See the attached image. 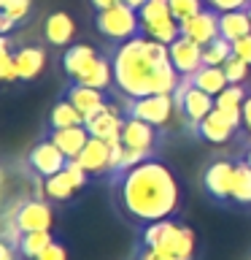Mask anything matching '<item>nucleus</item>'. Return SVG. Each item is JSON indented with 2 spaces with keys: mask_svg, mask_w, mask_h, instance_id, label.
I'll return each instance as SVG.
<instances>
[{
  "mask_svg": "<svg viewBox=\"0 0 251 260\" xmlns=\"http://www.w3.org/2000/svg\"><path fill=\"white\" fill-rule=\"evenodd\" d=\"M121 144L130 146V149H143V152H159V127L149 125L143 119L135 117H124V125H121Z\"/></svg>",
  "mask_w": 251,
  "mask_h": 260,
  "instance_id": "9b49d317",
  "label": "nucleus"
},
{
  "mask_svg": "<svg viewBox=\"0 0 251 260\" xmlns=\"http://www.w3.org/2000/svg\"><path fill=\"white\" fill-rule=\"evenodd\" d=\"M181 36L192 38L194 44H200V46L211 44L214 38H219V11H214V8H202L197 16L181 22Z\"/></svg>",
  "mask_w": 251,
  "mask_h": 260,
  "instance_id": "4468645a",
  "label": "nucleus"
},
{
  "mask_svg": "<svg viewBox=\"0 0 251 260\" xmlns=\"http://www.w3.org/2000/svg\"><path fill=\"white\" fill-rule=\"evenodd\" d=\"M54 222V211L44 198H27L19 201L16 206V225H19L22 233L30 231H49Z\"/></svg>",
  "mask_w": 251,
  "mask_h": 260,
  "instance_id": "f8f14e48",
  "label": "nucleus"
},
{
  "mask_svg": "<svg viewBox=\"0 0 251 260\" xmlns=\"http://www.w3.org/2000/svg\"><path fill=\"white\" fill-rule=\"evenodd\" d=\"M138 260H186V257H178V255H170V252H159V249H149L143 247Z\"/></svg>",
  "mask_w": 251,
  "mask_h": 260,
  "instance_id": "4c0bfd02",
  "label": "nucleus"
},
{
  "mask_svg": "<svg viewBox=\"0 0 251 260\" xmlns=\"http://www.w3.org/2000/svg\"><path fill=\"white\" fill-rule=\"evenodd\" d=\"M173 101H176V111L184 117L189 130H194L211 111L216 109V98L202 92V89H197V87H192L189 76H184L181 81H178V87L173 92Z\"/></svg>",
  "mask_w": 251,
  "mask_h": 260,
  "instance_id": "39448f33",
  "label": "nucleus"
},
{
  "mask_svg": "<svg viewBox=\"0 0 251 260\" xmlns=\"http://www.w3.org/2000/svg\"><path fill=\"white\" fill-rule=\"evenodd\" d=\"M170 52V62H173V68L178 71V76H192L194 71L202 68V46L194 44L192 38L186 36H178L173 44L168 46Z\"/></svg>",
  "mask_w": 251,
  "mask_h": 260,
  "instance_id": "ddd939ff",
  "label": "nucleus"
},
{
  "mask_svg": "<svg viewBox=\"0 0 251 260\" xmlns=\"http://www.w3.org/2000/svg\"><path fill=\"white\" fill-rule=\"evenodd\" d=\"M35 260H68V249H65L60 241H52Z\"/></svg>",
  "mask_w": 251,
  "mask_h": 260,
  "instance_id": "c9c22d12",
  "label": "nucleus"
},
{
  "mask_svg": "<svg viewBox=\"0 0 251 260\" xmlns=\"http://www.w3.org/2000/svg\"><path fill=\"white\" fill-rule=\"evenodd\" d=\"M248 146H251V144H248Z\"/></svg>",
  "mask_w": 251,
  "mask_h": 260,
  "instance_id": "8fccbe9b",
  "label": "nucleus"
},
{
  "mask_svg": "<svg viewBox=\"0 0 251 260\" xmlns=\"http://www.w3.org/2000/svg\"><path fill=\"white\" fill-rule=\"evenodd\" d=\"M119 214L143 231L146 225L170 219L181 206V187L176 174L157 154L138 166L108 176Z\"/></svg>",
  "mask_w": 251,
  "mask_h": 260,
  "instance_id": "f257e3e1",
  "label": "nucleus"
},
{
  "mask_svg": "<svg viewBox=\"0 0 251 260\" xmlns=\"http://www.w3.org/2000/svg\"><path fill=\"white\" fill-rule=\"evenodd\" d=\"M6 3H8V0H0V11H3V6H6Z\"/></svg>",
  "mask_w": 251,
  "mask_h": 260,
  "instance_id": "de8ad7c7",
  "label": "nucleus"
},
{
  "mask_svg": "<svg viewBox=\"0 0 251 260\" xmlns=\"http://www.w3.org/2000/svg\"><path fill=\"white\" fill-rule=\"evenodd\" d=\"M124 3H127V6H133V8H135V11H138V8H141V6L146 3V0H124Z\"/></svg>",
  "mask_w": 251,
  "mask_h": 260,
  "instance_id": "37998d69",
  "label": "nucleus"
},
{
  "mask_svg": "<svg viewBox=\"0 0 251 260\" xmlns=\"http://www.w3.org/2000/svg\"><path fill=\"white\" fill-rule=\"evenodd\" d=\"M87 179H89L87 171L81 168L76 160H68V166H65L60 174L44 179V198H49V201H68L73 192L87 184Z\"/></svg>",
  "mask_w": 251,
  "mask_h": 260,
  "instance_id": "0eeeda50",
  "label": "nucleus"
},
{
  "mask_svg": "<svg viewBox=\"0 0 251 260\" xmlns=\"http://www.w3.org/2000/svg\"><path fill=\"white\" fill-rule=\"evenodd\" d=\"M16 255H19V252H16L14 244H8V241L0 239V260H16Z\"/></svg>",
  "mask_w": 251,
  "mask_h": 260,
  "instance_id": "ea45409f",
  "label": "nucleus"
},
{
  "mask_svg": "<svg viewBox=\"0 0 251 260\" xmlns=\"http://www.w3.org/2000/svg\"><path fill=\"white\" fill-rule=\"evenodd\" d=\"M243 133L251 136V92L246 95V101H243Z\"/></svg>",
  "mask_w": 251,
  "mask_h": 260,
  "instance_id": "58836bf2",
  "label": "nucleus"
},
{
  "mask_svg": "<svg viewBox=\"0 0 251 260\" xmlns=\"http://www.w3.org/2000/svg\"><path fill=\"white\" fill-rule=\"evenodd\" d=\"M73 36H76V22H73L70 14L65 11H54L46 16L44 22V38L49 41L52 46H68Z\"/></svg>",
  "mask_w": 251,
  "mask_h": 260,
  "instance_id": "f3484780",
  "label": "nucleus"
},
{
  "mask_svg": "<svg viewBox=\"0 0 251 260\" xmlns=\"http://www.w3.org/2000/svg\"><path fill=\"white\" fill-rule=\"evenodd\" d=\"M230 57H232V41L222 36L202 46V65H224Z\"/></svg>",
  "mask_w": 251,
  "mask_h": 260,
  "instance_id": "c85d7f7f",
  "label": "nucleus"
},
{
  "mask_svg": "<svg viewBox=\"0 0 251 260\" xmlns=\"http://www.w3.org/2000/svg\"><path fill=\"white\" fill-rule=\"evenodd\" d=\"M78 84H87V87H95V89H108L113 84V62L105 60V57H97V60L87 68V73H81L76 79Z\"/></svg>",
  "mask_w": 251,
  "mask_h": 260,
  "instance_id": "393cba45",
  "label": "nucleus"
},
{
  "mask_svg": "<svg viewBox=\"0 0 251 260\" xmlns=\"http://www.w3.org/2000/svg\"><path fill=\"white\" fill-rule=\"evenodd\" d=\"M111 62L113 84L124 98L173 95L181 81L178 71L170 62L168 46L149 36H135L119 44Z\"/></svg>",
  "mask_w": 251,
  "mask_h": 260,
  "instance_id": "f03ea898",
  "label": "nucleus"
},
{
  "mask_svg": "<svg viewBox=\"0 0 251 260\" xmlns=\"http://www.w3.org/2000/svg\"><path fill=\"white\" fill-rule=\"evenodd\" d=\"M97 11H105V8H113V6H119V3H124V0H89Z\"/></svg>",
  "mask_w": 251,
  "mask_h": 260,
  "instance_id": "a19ab883",
  "label": "nucleus"
},
{
  "mask_svg": "<svg viewBox=\"0 0 251 260\" xmlns=\"http://www.w3.org/2000/svg\"><path fill=\"white\" fill-rule=\"evenodd\" d=\"M49 138L60 146V152L68 160H76L92 136H89V130L84 125H73V127H62V130H52V136H49Z\"/></svg>",
  "mask_w": 251,
  "mask_h": 260,
  "instance_id": "6ab92c4d",
  "label": "nucleus"
},
{
  "mask_svg": "<svg viewBox=\"0 0 251 260\" xmlns=\"http://www.w3.org/2000/svg\"><path fill=\"white\" fill-rule=\"evenodd\" d=\"M246 89L240 84H230L224 92L216 95V111L224 114V119L230 122L235 130L243 127V101H246Z\"/></svg>",
  "mask_w": 251,
  "mask_h": 260,
  "instance_id": "dca6fc26",
  "label": "nucleus"
},
{
  "mask_svg": "<svg viewBox=\"0 0 251 260\" xmlns=\"http://www.w3.org/2000/svg\"><path fill=\"white\" fill-rule=\"evenodd\" d=\"M235 133H238V130H235L230 122L224 119V114L216 111V109L194 127V136L202 138V141H211V144H227Z\"/></svg>",
  "mask_w": 251,
  "mask_h": 260,
  "instance_id": "a211bd4d",
  "label": "nucleus"
},
{
  "mask_svg": "<svg viewBox=\"0 0 251 260\" xmlns=\"http://www.w3.org/2000/svg\"><path fill=\"white\" fill-rule=\"evenodd\" d=\"M73 125H84V117H81V111L70 101L60 98V101L52 106V111H49V127L62 130V127H73Z\"/></svg>",
  "mask_w": 251,
  "mask_h": 260,
  "instance_id": "bb28decb",
  "label": "nucleus"
},
{
  "mask_svg": "<svg viewBox=\"0 0 251 260\" xmlns=\"http://www.w3.org/2000/svg\"><path fill=\"white\" fill-rule=\"evenodd\" d=\"M27 11H30V0H8L0 14H3L6 19H11L14 24H19L24 16H27Z\"/></svg>",
  "mask_w": 251,
  "mask_h": 260,
  "instance_id": "473e14b6",
  "label": "nucleus"
},
{
  "mask_svg": "<svg viewBox=\"0 0 251 260\" xmlns=\"http://www.w3.org/2000/svg\"><path fill=\"white\" fill-rule=\"evenodd\" d=\"M168 3H170V14L176 16V22H186L202 11V0H168Z\"/></svg>",
  "mask_w": 251,
  "mask_h": 260,
  "instance_id": "2f4dec72",
  "label": "nucleus"
},
{
  "mask_svg": "<svg viewBox=\"0 0 251 260\" xmlns=\"http://www.w3.org/2000/svg\"><path fill=\"white\" fill-rule=\"evenodd\" d=\"M124 117L143 119L154 127H165L176 111L173 95H149V98H124L119 109Z\"/></svg>",
  "mask_w": 251,
  "mask_h": 260,
  "instance_id": "423d86ee",
  "label": "nucleus"
},
{
  "mask_svg": "<svg viewBox=\"0 0 251 260\" xmlns=\"http://www.w3.org/2000/svg\"><path fill=\"white\" fill-rule=\"evenodd\" d=\"M232 179H235V160H214L202 174V187L214 201L232 203Z\"/></svg>",
  "mask_w": 251,
  "mask_h": 260,
  "instance_id": "6e6552de",
  "label": "nucleus"
},
{
  "mask_svg": "<svg viewBox=\"0 0 251 260\" xmlns=\"http://www.w3.org/2000/svg\"><path fill=\"white\" fill-rule=\"evenodd\" d=\"M205 3L214 8V11L224 14V11H238V8H246L251 0H205Z\"/></svg>",
  "mask_w": 251,
  "mask_h": 260,
  "instance_id": "f704fd0d",
  "label": "nucleus"
},
{
  "mask_svg": "<svg viewBox=\"0 0 251 260\" xmlns=\"http://www.w3.org/2000/svg\"><path fill=\"white\" fill-rule=\"evenodd\" d=\"M97 54L92 46H87V44H73L65 49V54H62V68L65 73L70 76V81H76L81 73H87V68L97 60Z\"/></svg>",
  "mask_w": 251,
  "mask_h": 260,
  "instance_id": "4be33fe9",
  "label": "nucleus"
},
{
  "mask_svg": "<svg viewBox=\"0 0 251 260\" xmlns=\"http://www.w3.org/2000/svg\"><path fill=\"white\" fill-rule=\"evenodd\" d=\"M222 68H224V76H227L230 84H243V81L248 79V68H251V65L246 60H240V57L232 52V57L222 65Z\"/></svg>",
  "mask_w": 251,
  "mask_h": 260,
  "instance_id": "7c9ffc66",
  "label": "nucleus"
},
{
  "mask_svg": "<svg viewBox=\"0 0 251 260\" xmlns=\"http://www.w3.org/2000/svg\"><path fill=\"white\" fill-rule=\"evenodd\" d=\"M246 14H248V19H251V3L246 6Z\"/></svg>",
  "mask_w": 251,
  "mask_h": 260,
  "instance_id": "49530a36",
  "label": "nucleus"
},
{
  "mask_svg": "<svg viewBox=\"0 0 251 260\" xmlns=\"http://www.w3.org/2000/svg\"><path fill=\"white\" fill-rule=\"evenodd\" d=\"M246 160H248V166H251V146L246 149Z\"/></svg>",
  "mask_w": 251,
  "mask_h": 260,
  "instance_id": "a18cd8bd",
  "label": "nucleus"
},
{
  "mask_svg": "<svg viewBox=\"0 0 251 260\" xmlns=\"http://www.w3.org/2000/svg\"><path fill=\"white\" fill-rule=\"evenodd\" d=\"M65 101H70L76 109L81 111V117H87V114H92L97 106L108 103L103 95V89H95V87H87V84H78V81H70L68 89L62 92Z\"/></svg>",
  "mask_w": 251,
  "mask_h": 260,
  "instance_id": "aec40b11",
  "label": "nucleus"
},
{
  "mask_svg": "<svg viewBox=\"0 0 251 260\" xmlns=\"http://www.w3.org/2000/svg\"><path fill=\"white\" fill-rule=\"evenodd\" d=\"M27 162H30V168L35 171V176L49 179V176L60 174V171L68 166V157L60 152V146H57L52 138H44V141H38V144L30 149Z\"/></svg>",
  "mask_w": 251,
  "mask_h": 260,
  "instance_id": "9d476101",
  "label": "nucleus"
},
{
  "mask_svg": "<svg viewBox=\"0 0 251 260\" xmlns=\"http://www.w3.org/2000/svg\"><path fill=\"white\" fill-rule=\"evenodd\" d=\"M0 81H16V60H14V52L0 57Z\"/></svg>",
  "mask_w": 251,
  "mask_h": 260,
  "instance_id": "72a5a7b5",
  "label": "nucleus"
},
{
  "mask_svg": "<svg viewBox=\"0 0 251 260\" xmlns=\"http://www.w3.org/2000/svg\"><path fill=\"white\" fill-rule=\"evenodd\" d=\"M232 203H235V206H251V166H248L246 157L235 160Z\"/></svg>",
  "mask_w": 251,
  "mask_h": 260,
  "instance_id": "a878e982",
  "label": "nucleus"
},
{
  "mask_svg": "<svg viewBox=\"0 0 251 260\" xmlns=\"http://www.w3.org/2000/svg\"><path fill=\"white\" fill-rule=\"evenodd\" d=\"M251 32V19L246 14V8H238V11H224L219 14V36L227 38V41H238L243 36Z\"/></svg>",
  "mask_w": 251,
  "mask_h": 260,
  "instance_id": "b1692460",
  "label": "nucleus"
},
{
  "mask_svg": "<svg viewBox=\"0 0 251 260\" xmlns=\"http://www.w3.org/2000/svg\"><path fill=\"white\" fill-rule=\"evenodd\" d=\"M76 162L87 171L89 176H108V166H111V144L103 138H89L87 146L81 149Z\"/></svg>",
  "mask_w": 251,
  "mask_h": 260,
  "instance_id": "2eb2a0df",
  "label": "nucleus"
},
{
  "mask_svg": "<svg viewBox=\"0 0 251 260\" xmlns=\"http://www.w3.org/2000/svg\"><path fill=\"white\" fill-rule=\"evenodd\" d=\"M3 54H11V38L8 36H0V57Z\"/></svg>",
  "mask_w": 251,
  "mask_h": 260,
  "instance_id": "79ce46f5",
  "label": "nucleus"
},
{
  "mask_svg": "<svg viewBox=\"0 0 251 260\" xmlns=\"http://www.w3.org/2000/svg\"><path fill=\"white\" fill-rule=\"evenodd\" d=\"M0 22H3V16H0Z\"/></svg>",
  "mask_w": 251,
  "mask_h": 260,
  "instance_id": "09e8293b",
  "label": "nucleus"
},
{
  "mask_svg": "<svg viewBox=\"0 0 251 260\" xmlns=\"http://www.w3.org/2000/svg\"><path fill=\"white\" fill-rule=\"evenodd\" d=\"M3 182H6V176H3V171H0V198H3Z\"/></svg>",
  "mask_w": 251,
  "mask_h": 260,
  "instance_id": "c03bdc74",
  "label": "nucleus"
},
{
  "mask_svg": "<svg viewBox=\"0 0 251 260\" xmlns=\"http://www.w3.org/2000/svg\"><path fill=\"white\" fill-rule=\"evenodd\" d=\"M14 60H16V79L32 81L40 71H44L46 52L40 46H22L19 52H14Z\"/></svg>",
  "mask_w": 251,
  "mask_h": 260,
  "instance_id": "412c9836",
  "label": "nucleus"
},
{
  "mask_svg": "<svg viewBox=\"0 0 251 260\" xmlns=\"http://www.w3.org/2000/svg\"><path fill=\"white\" fill-rule=\"evenodd\" d=\"M52 233L49 231H30V233H22V239H19V255L24 260H35L40 252H44L49 244H52Z\"/></svg>",
  "mask_w": 251,
  "mask_h": 260,
  "instance_id": "cd10ccee",
  "label": "nucleus"
},
{
  "mask_svg": "<svg viewBox=\"0 0 251 260\" xmlns=\"http://www.w3.org/2000/svg\"><path fill=\"white\" fill-rule=\"evenodd\" d=\"M138 16H141V30H143L146 24H154V22L165 19V16H173V14H170L168 0H146V3L138 8Z\"/></svg>",
  "mask_w": 251,
  "mask_h": 260,
  "instance_id": "c756f323",
  "label": "nucleus"
},
{
  "mask_svg": "<svg viewBox=\"0 0 251 260\" xmlns=\"http://www.w3.org/2000/svg\"><path fill=\"white\" fill-rule=\"evenodd\" d=\"M97 30H100V36H105L108 41H119V44H124V41L141 36V16L133 6L127 3H119L113 8H105V11H97Z\"/></svg>",
  "mask_w": 251,
  "mask_h": 260,
  "instance_id": "20e7f679",
  "label": "nucleus"
},
{
  "mask_svg": "<svg viewBox=\"0 0 251 260\" xmlns=\"http://www.w3.org/2000/svg\"><path fill=\"white\" fill-rule=\"evenodd\" d=\"M121 125H124V114L111 103H103L95 114H89L84 119V127L89 130V136L103 138V141H116V138H121Z\"/></svg>",
  "mask_w": 251,
  "mask_h": 260,
  "instance_id": "1a4fd4ad",
  "label": "nucleus"
},
{
  "mask_svg": "<svg viewBox=\"0 0 251 260\" xmlns=\"http://www.w3.org/2000/svg\"><path fill=\"white\" fill-rule=\"evenodd\" d=\"M232 52L238 54L240 60H246V62L251 65V32H248V36H243V38L235 41V44H232Z\"/></svg>",
  "mask_w": 251,
  "mask_h": 260,
  "instance_id": "e433bc0d",
  "label": "nucleus"
},
{
  "mask_svg": "<svg viewBox=\"0 0 251 260\" xmlns=\"http://www.w3.org/2000/svg\"><path fill=\"white\" fill-rule=\"evenodd\" d=\"M189 81H192V87H197V89H202V92H208L214 98L230 87V81H227L222 65H202L200 71H194L189 76Z\"/></svg>",
  "mask_w": 251,
  "mask_h": 260,
  "instance_id": "5701e85b",
  "label": "nucleus"
},
{
  "mask_svg": "<svg viewBox=\"0 0 251 260\" xmlns=\"http://www.w3.org/2000/svg\"><path fill=\"white\" fill-rule=\"evenodd\" d=\"M143 247L170 252V255L194 260V231L176 219H159L143 228Z\"/></svg>",
  "mask_w": 251,
  "mask_h": 260,
  "instance_id": "7ed1b4c3",
  "label": "nucleus"
}]
</instances>
